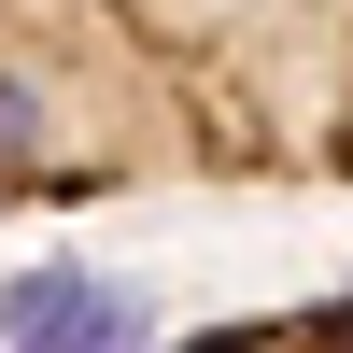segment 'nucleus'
Listing matches in <instances>:
<instances>
[{
  "label": "nucleus",
  "mask_w": 353,
  "mask_h": 353,
  "mask_svg": "<svg viewBox=\"0 0 353 353\" xmlns=\"http://www.w3.org/2000/svg\"><path fill=\"white\" fill-rule=\"evenodd\" d=\"M198 353H353V297L339 311H283V325H226V339H198Z\"/></svg>",
  "instance_id": "1"
}]
</instances>
